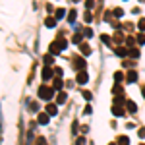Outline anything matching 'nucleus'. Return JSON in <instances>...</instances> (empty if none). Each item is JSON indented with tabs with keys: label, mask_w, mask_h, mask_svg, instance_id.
<instances>
[{
	"label": "nucleus",
	"mask_w": 145,
	"mask_h": 145,
	"mask_svg": "<svg viewBox=\"0 0 145 145\" xmlns=\"http://www.w3.org/2000/svg\"><path fill=\"white\" fill-rule=\"evenodd\" d=\"M54 72H56V74H58V76H62V74H64V70H62V68H58V66L54 68Z\"/></svg>",
	"instance_id": "nucleus-35"
},
{
	"label": "nucleus",
	"mask_w": 145,
	"mask_h": 145,
	"mask_svg": "<svg viewBox=\"0 0 145 145\" xmlns=\"http://www.w3.org/2000/svg\"><path fill=\"white\" fill-rule=\"evenodd\" d=\"M118 145H130V139H128L126 135H120V137H118Z\"/></svg>",
	"instance_id": "nucleus-17"
},
{
	"label": "nucleus",
	"mask_w": 145,
	"mask_h": 145,
	"mask_svg": "<svg viewBox=\"0 0 145 145\" xmlns=\"http://www.w3.org/2000/svg\"><path fill=\"white\" fill-rule=\"evenodd\" d=\"M137 27H139L141 31H145V20H139V23H137Z\"/></svg>",
	"instance_id": "nucleus-26"
},
{
	"label": "nucleus",
	"mask_w": 145,
	"mask_h": 145,
	"mask_svg": "<svg viewBox=\"0 0 145 145\" xmlns=\"http://www.w3.org/2000/svg\"><path fill=\"white\" fill-rule=\"evenodd\" d=\"M66 93H64V91H60V93H58V95H56V103H58V105H64V103H66Z\"/></svg>",
	"instance_id": "nucleus-9"
},
{
	"label": "nucleus",
	"mask_w": 145,
	"mask_h": 145,
	"mask_svg": "<svg viewBox=\"0 0 145 145\" xmlns=\"http://www.w3.org/2000/svg\"><path fill=\"white\" fill-rule=\"evenodd\" d=\"M83 35H85V37H93V31H91L89 27H87V29H85V31H83Z\"/></svg>",
	"instance_id": "nucleus-32"
},
{
	"label": "nucleus",
	"mask_w": 145,
	"mask_h": 145,
	"mask_svg": "<svg viewBox=\"0 0 145 145\" xmlns=\"http://www.w3.org/2000/svg\"><path fill=\"white\" fill-rule=\"evenodd\" d=\"M137 43L143 45V43H145V35H137Z\"/></svg>",
	"instance_id": "nucleus-27"
},
{
	"label": "nucleus",
	"mask_w": 145,
	"mask_h": 145,
	"mask_svg": "<svg viewBox=\"0 0 145 145\" xmlns=\"http://www.w3.org/2000/svg\"><path fill=\"white\" fill-rule=\"evenodd\" d=\"M74 20H76V10H70V14H68V22L74 23Z\"/></svg>",
	"instance_id": "nucleus-18"
},
{
	"label": "nucleus",
	"mask_w": 145,
	"mask_h": 145,
	"mask_svg": "<svg viewBox=\"0 0 145 145\" xmlns=\"http://www.w3.org/2000/svg\"><path fill=\"white\" fill-rule=\"evenodd\" d=\"M110 145H116V143H110Z\"/></svg>",
	"instance_id": "nucleus-40"
},
{
	"label": "nucleus",
	"mask_w": 145,
	"mask_h": 145,
	"mask_svg": "<svg viewBox=\"0 0 145 145\" xmlns=\"http://www.w3.org/2000/svg\"><path fill=\"white\" fill-rule=\"evenodd\" d=\"M76 145H85V137H79L78 141H76Z\"/></svg>",
	"instance_id": "nucleus-34"
},
{
	"label": "nucleus",
	"mask_w": 145,
	"mask_h": 145,
	"mask_svg": "<svg viewBox=\"0 0 145 145\" xmlns=\"http://www.w3.org/2000/svg\"><path fill=\"white\" fill-rule=\"evenodd\" d=\"M126 108H128V112H135L137 110V105L132 103V101H128V103H126Z\"/></svg>",
	"instance_id": "nucleus-13"
},
{
	"label": "nucleus",
	"mask_w": 145,
	"mask_h": 145,
	"mask_svg": "<svg viewBox=\"0 0 145 145\" xmlns=\"http://www.w3.org/2000/svg\"><path fill=\"white\" fill-rule=\"evenodd\" d=\"M122 79H124L122 72H114V81H122Z\"/></svg>",
	"instance_id": "nucleus-20"
},
{
	"label": "nucleus",
	"mask_w": 145,
	"mask_h": 145,
	"mask_svg": "<svg viewBox=\"0 0 145 145\" xmlns=\"http://www.w3.org/2000/svg\"><path fill=\"white\" fill-rule=\"evenodd\" d=\"M89 81V76H87V72L85 70H81V72H78V83H81V85H85Z\"/></svg>",
	"instance_id": "nucleus-3"
},
{
	"label": "nucleus",
	"mask_w": 145,
	"mask_h": 145,
	"mask_svg": "<svg viewBox=\"0 0 145 145\" xmlns=\"http://www.w3.org/2000/svg\"><path fill=\"white\" fill-rule=\"evenodd\" d=\"M112 14H114L116 18H122V16H124V10H122V8H114V12H112Z\"/></svg>",
	"instance_id": "nucleus-19"
},
{
	"label": "nucleus",
	"mask_w": 145,
	"mask_h": 145,
	"mask_svg": "<svg viewBox=\"0 0 145 145\" xmlns=\"http://www.w3.org/2000/svg\"><path fill=\"white\" fill-rule=\"evenodd\" d=\"M48 118H50V114H39L37 116V122L41 124V126H46L48 124Z\"/></svg>",
	"instance_id": "nucleus-5"
},
{
	"label": "nucleus",
	"mask_w": 145,
	"mask_h": 145,
	"mask_svg": "<svg viewBox=\"0 0 145 145\" xmlns=\"http://www.w3.org/2000/svg\"><path fill=\"white\" fill-rule=\"evenodd\" d=\"M37 145H46L45 137H37Z\"/></svg>",
	"instance_id": "nucleus-31"
},
{
	"label": "nucleus",
	"mask_w": 145,
	"mask_h": 145,
	"mask_svg": "<svg viewBox=\"0 0 145 145\" xmlns=\"http://www.w3.org/2000/svg\"><path fill=\"white\" fill-rule=\"evenodd\" d=\"M64 16H66V10H64V8H58V10H56V14H54L56 20H62Z\"/></svg>",
	"instance_id": "nucleus-15"
},
{
	"label": "nucleus",
	"mask_w": 145,
	"mask_h": 145,
	"mask_svg": "<svg viewBox=\"0 0 145 145\" xmlns=\"http://www.w3.org/2000/svg\"><path fill=\"white\" fill-rule=\"evenodd\" d=\"M74 2H78V0H74Z\"/></svg>",
	"instance_id": "nucleus-41"
},
{
	"label": "nucleus",
	"mask_w": 145,
	"mask_h": 145,
	"mask_svg": "<svg viewBox=\"0 0 145 145\" xmlns=\"http://www.w3.org/2000/svg\"><path fill=\"white\" fill-rule=\"evenodd\" d=\"M62 87H64V81L60 78H54V89L56 91H62Z\"/></svg>",
	"instance_id": "nucleus-12"
},
{
	"label": "nucleus",
	"mask_w": 145,
	"mask_h": 145,
	"mask_svg": "<svg viewBox=\"0 0 145 145\" xmlns=\"http://www.w3.org/2000/svg\"><path fill=\"white\" fill-rule=\"evenodd\" d=\"M83 114H91V106H89V105L85 106V110H83Z\"/></svg>",
	"instance_id": "nucleus-38"
},
{
	"label": "nucleus",
	"mask_w": 145,
	"mask_h": 145,
	"mask_svg": "<svg viewBox=\"0 0 145 145\" xmlns=\"http://www.w3.org/2000/svg\"><path fill=\"white\" fill-rule=\"evenodd\" d=\"M79 50H81V54H83V56H89L91 54V48H89L87 43H81V45H79Z\"/></svg>",
	"instance_id": "nucleus-6"
},
{
	"label": "nucleus",
	"mask_w": 145,
	"mask_h": 145,
	"mask_svg": "<svg viewBox=\"0 0 145 145\" xmlns=\"http://www.w3.org/2000/svg\"><path fill=\"white\" fill-rule=\"evenodd\" d=\"M74 66H76V70H79V72H81V70L85 68V62H83L81 58H74Z\"/></svg>",
	"instance_id": "nucleus-7"
},
{
	"label": "nucleus",
	"mask_w": 145,
	"mask_h": 145,
	"mask_svg": "<svg viewBox=\"0 0 145 145\" xmlns=\"http://www.w3.org/2000/svg\"><path fill=\"white\" fill-rule=\"evenodd\" d=\"M52 97H54V87H48V85H41L39 87V99L50 101Z\"/></svg>",
	"instance_id": "nucleus-2"
},
{
	"label": "nucleus",
	"mask_w": 145,
	"mask_h": 145,
	"mask_svg": "<svg viewBox=\"0 0 145 145\" xmlns=\"http://www.w3.org/2000/svg\"><path fill=\"white\" fill-rule=\"evenodd\" d=\"M93 6H95V4H93V0H87V2H85V8H87V10H91Z\"/></svg>",
	"instance_id": "nucleus-28"
},
{
	"label": "nucleus",
	"mask_w": 145,
	"mask_h": 145,
	"mask_svg": "<svg viewBox=\"0 0 145 145\" xmlns=\"http://www.w3.org/2000/svg\"><path fill=\"white\" fill-rule=\"evenodd\" d=\"M46 114H50V116H56L58 114V106H56L54 103H48L46 105Z\"/></svg>",
	"instance_id": "nucleus-4"
},
{
	"label": "nucleus",
	"mask_w": 145,
	"mask_h": 145,
	"mask_svg": "<svg viewBox=\"0 0 145 145\" xmlns=\"http://www.w3.org/2000/svg\"><path fill=\"white\" fill-rule=\"evenodd\" d=\"M130 56H134V58H139V50H137V48H130Z\"/></svg>",
	"instance_id": "nucleus-22"
},
{
	"label": "nucleus",
	"mask_w": 145,
	"mask_h": 145,
	"mask_svg": "<svg viewBox=\"0 0 145 145\" xmlns=\"http://www.w3.org/2000/svg\"><path fill=\"white\" fill-rule=\"evenodd\" d=\"M126 54H130V50H126L124 46H116V56H120V58H124Z\"/></svg>",
	"instance_id": "nucleus-11"
},
{
	"label": "nucleus",
	"mask_w": 145,
	"mask_h": 145,
	"mask_svg": "<svg viewBox=\"0 0 145 145\" xmlns=\"http://www.w3.org/2000/svg\"><path fill=\"white\" fill-rule=\"evenodd\" d=\"M112 114H114V116H118V118H120V116H126V112H124L120 106H116V105L112 106Z\"/></svg>",
	"instance_id": "nucleus-10"
},
{
	"label": "nucleus",
	"mask_w": 145,
	"mask_h": 145,
	"mask_svg": "<svg viewBox=\"0 0 145 145\" xmlns=\"http://www.w3.org/2000/svg\"><path fill=\"white\" fill-rule=\"evenodd\" d=\"M45 64H52V54L45 56Z\"/></svg>",
	"instance_id": "nucleus-30"
},
{
	"label": "nucleus",
	"mask_w": 145,
	"mask_h": 145,
	"mask_svg": "<svg viewBox=\"0 0 145 145\" xmlns=\"http://www.w3.org/2000/svg\"><path fill=\"white\" fill-rule=\"evenodd\" d=\"M137 135H139V137L143 139V137H145V128H139V132H137Z\"/></svg>",
	"instance_id": "nucleus-33"
},
{
	"label": "nucleus",
	"mask_w": 145,
	"mask_h": 145,
	"mask_svg": "<svg viewBox=\"0 0 145 145\" xmlns=\"http://www.w3.org/2000/svg\"><path fill=\"white\" fill-rule=\"evenodd\" d=\"M66 46H68V41L64 39V37H58L54 43H50L48 50H50V54H52V56H56V54H60V52H62Z\"/></svg>",
	"instance_id": "nucleus-1"
},
{
	"label": "nucleus",
	"mask_w": 145,
	"mask_h": 145,
	"mask_svg": "<svg viewBox=\"0 0 145 145\" xmlns=\"http://www.w3.org/2000/svg\"><path fill=\"white\" fill-rule=\"evenodd\" d=\"M52 74H54V70L46 66L45 70H43V79H50V78H52Z\"/></svg>",
	"instance_id": "nucleus-8"
},
{
	"label": "nucleus",
	"mask_w": 145,
	"mask_h": 145,
	"mask_svg": "<svg viewBox=\"0 0 145 145\" xmlns=\"http://www.w3.org/2000/svg\"><path fill=\"white\" fill-rule=\"evenodd\" d=\"M72 41H74V43H78V45H81V35H79V33H76L74 37H72Z\"/></svg>",
	"instance_id": "nucleus-21"
},
{
	"label": "nucleus",
	"mask_w": 145,
	"mask_h": 145,
	"mask_svg": "<svg viewBox=\"0 0 145 145\" xmlns=\"http://www.w3.org/2000/svg\"><path fill=\"white\" fill-rule=\"evenodd\" d=\"M83 99H85V101H91V91H85V89H83Z\"/></svg>",
	"instance_id": "nucleus-24"
},
{
	"label": "nucleus",
	"mask_w": 145,
	"mask_h": 145,
	"mask_svg": "<svg viewBox=\"0 0 145 145\" xmlns=\"http://www.w3.org/2000/svg\"><path fill=\"white\" fill-rule=\"evenodd\" d=\"M37 108H39V105H37V103H31V105H29V110H37Z\"/></svg>",
	"instance_id": "nucleus-29"
},
{
	"label": "nucleus",
	"mask_w": 145,
	"mask_h": 145,
	"mask_svg": "<svg viewBox=\"0 0 145 145\" xmlns=\"http://www.w3.org/2000/svg\"><path fill=\"white\" fill-rule=\"evenodd\" d=\"M126 79H128L130 83H132V81H135V79H137V72H134V70H132V72H128V76H126Z\"/></svg>",
	"instance_id": "nucleus-14"
},
{
	"label": "nucleus",
	"mask_w": 145,
	"mask_h": 145,
	"mask_svg": "<svg viewBox=\"0 0 145 145\" xmlns=\"http://www.w3.org/2000/svg\"><path fill=\"white\" fill-rule=\"evenodd\" d=\"M56 22H58V20H56V18H46L45 25H46V27H54V25H56Z\"/></svg>",
	"instance_id": "nucleus-16"
},
{
	"label": "nucleus",
	"mask_w": 145,
	"mask_h": 145,
	"mask_svg": "<svg viewBox=\"0 0 145 145\" xmlns=\"http://www.w3.org/2000/svg\"><path fill=\"white\" fill-rule=\"evenodd\" d=\"M116 103H118V105H122L124 99H122V97H116V99H114V105H116Z\"/></svg>",
	"instance_id": "nucleus-36"
},
{
	"label": "nucleus",
	"mask_w": 145,
	"mask_h": 145,
	"mask_svg": "<svg viewBox=\"0 0 145 145\" xmlns=\"http://www.w3.org/2000/svg\"><path fill=\"white\" fill-rule=\"evenodd\" d=\"M112 93H114V95H116V93H122V87H120V85H114V87H112Z\"/></svg>",
	"instance_id": "nucleus-25"
},
{
	"label": "nucleus",
	"mask_w": 145,
	"mask_h": 145,
	"mask_svg": "<svg viewBox=\"0 0 145 145\" xmlns=\"http://www.w3.org/2000/svg\"><path fill=\"white\" fill-rule=\"evenodd\" d=\"M101 39H103V43H105V45H110V39H108V35H101Z\"/></svg>",
	"instance_id": "nucleus-23"
},
{
	"label": "nucleus",
	"mask_w": 145,
	"mask_h": 145,
	"mask_svg": "<svg viewBox=\"0 0 145 145\" xmlns=\"http://www.w3.org/2000/svg\"><path fill=\"white\" fill-rule=\"evenodd\" d=\"M85 23H91V14H89V12L85 14Z\"/></svg>",
	"instance_id": "nucleus-37"
},
{
	"label": "nucleus",
	"mask_w": 145,
	"mask_h": 145,
	"mask_svg": "<svg viewBox=\"0 0 145 145\" xmlns=\"http://www.w3.org/2000/svg\"><path fill=\"white\" fill-rule=\"evenodd\" d=\"M141 145H145V143H141Z\"/></svg>",
	"instance_id": "nucleus-42"
},
{
	"label": "nucleus",
	"mask_w": 145,
	"mask_h": 145,
	"mask_svg": "<svg viewBox=\"0 0 145 145\" xmlns=\"http://www.w3.org/2000/svg\"><path fill=\"white\" fill-rule=\"evenodd\" d=\"M141 93H143V97H145V87H143V89H141Z\"/></svg>",
	"instance_id": "nucleus-39"
}]
</instances>
